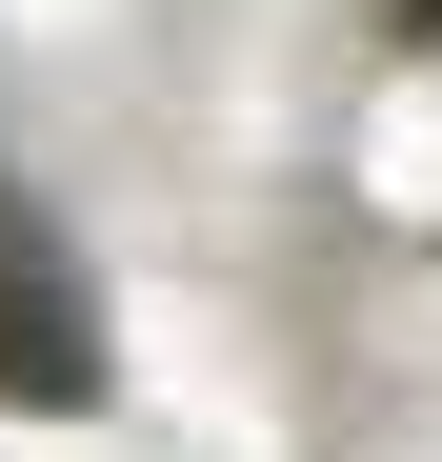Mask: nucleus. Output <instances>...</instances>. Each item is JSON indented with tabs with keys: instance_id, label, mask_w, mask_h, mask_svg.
Masks as SVG:
<instances>
[{
	"instance_id": "2",
	"label": "nucleus",
	"mask_w": 442,
	"mask_h": 462,
	"mask_svg": "<svg viewBox=\"0 0 442 462\" xmlns=\"http://www.w3.org/2000/svg\"><path fill=\"white\" fill-rule=\"evenodd\" d=\"M402 21H442V0H402Z\"/></svg>"
},
{
	"instance_id": "1",
	"label": "nucleus",
	"mask_w": 442,
	"mask_h": 462,
	"mask_svg": "<svg viewBox=\"0 0 442 462\" xmlns=\"http://www.w3.org/2000/svg\"><path fill=\"white\" fill-rule=\"evenodd\" d=\"M0 402H101V322H81V282H60V242L21 201H0Z\"/></svg>"
}]
</instances>
